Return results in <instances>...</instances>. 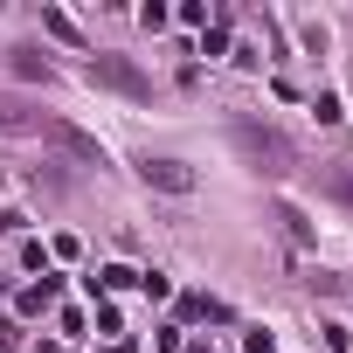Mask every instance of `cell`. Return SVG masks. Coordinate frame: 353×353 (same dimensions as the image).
Segmentation results:
<instances>
[{
	"label": "cell",
	"instance_id": "cell-1",
	"mask_svg": "<svg viewBox=\"0 0 353 353\" xmlns=\"http://www.w3.org/2000/svg\"><path fill=\"white\" fill-rule=\"evenodd\" d=\"M236 145L250 152V166H256V173H291V159H298V152H291V139H284L277 125H250V118L236 125Z\"/></svg>",
	"mask_w": 353,
	"mask_h": 353
},
{
	"label": "cell",
	"instance_id": "cell-2",
	"mask_svg": "<svg viewBox=\"0 0 353 353\" xmlns=\"http://www.w3.org/2000/svg\"><path fill=\"white\" fill-rule=\"evenodd\" d=\"M83 77L97 83V90H118V97H145L152 83H145V70L139 63H125V56H90L83 63Z\"/></svg>",
	"mask_w": 353,
	"mask_h": 353
},
{
	"label": "cell",
	"instance_id": "cell-3",
	"mask_svg": "<svg viewBox=\"0 0 353 353\" xmlns=\"http://www.w3.org/2000/svg\"><path fill=\"white\" fill-rule=\"evenodd\" d=\"M139 181L159 188V194H188V188H194V166H188V159H152V152H145V159H139Z\"/></svg>",
	"mask_w": 353,
	"mask_h": 353
},
{
	"label": "cell",
	"instance_id": "cell-4",
	"mask_svg": "<svg viewBox=\"0 0 353 353\" xmlns=\"http://www.w3.org/2000/svg\"><path fill=\"white\" fill-rule=\"evenodd\" d=\"M49 139H56V145H70V152H77V159H83V166H104V145H97V139H90V132H77V125H56V132H49Z\"/></svg>",
	"mask_w": 353,
	"mask_h": 353
},
{
	"label": "cell",
	"instance_id": "cell-5",
	"mask_svg": "<svg viewBox=\"0 0 353 353\" xmlns=\"http://www.w3.org/2000/svg\"><path fill=\"white\" fill-rule=\"evenodd\" d=\"M83 284H90V291H132V284H139V270H125V263H104V270H97V277H83Z\"/></svg>",
	"mask_w": 353,
	"mask_h": 353
},
{
	"label": "cell",
	"instance_id": "cell-6",
	"mask_svg": "<svg viewBox=\"0 0 353 353\" xmlns=\"http://www.w3.org/2000/svg\"><path fill=\"white\" fill-rule=\"evenodd\" d=\"M56 284H63V277H49V270H42V284H28V291H21V312H28V319H35V312H49V305H56Z\"/></svg>",
	"mask_w": 353,
	"mask_h": 353
},
{
	"label": "cell",
	"instance_id": "cell-7",
	"mask_svg": "<svg viewBox=\"0 0 353 353\" xmlns=\"http://www.w3.org/2000/svg\"><path fill=\"white\" fill-rule=\"evenodd\" d=\"M14 70H21V77H42V83H49V63H42L35 49H14Z\"/></svg>",
	"mask_w": 353,
	"mask_h": 353
},
{
	"label": "cell",
	"instance_id": "cell-8",
	"mask_svg": "<svg viewBox=\"0 0 353 353\" xmlns=\"http://www.w3.org/2000/svg\"><path fill=\"white\" fill-rule=\"evenodd\" d=\"M42 28H49V35H63V42H77V21H70V14H56V8L42 14Z\"/></svg>",
	"mask_w": 353,
	"mask_h": 353
},
{
	"label": "cell",
	"instance_id": "cell-9",
	"mask_svg": "<svg viewBox=\"0 0 353 353\" xmlns=\"http://www.w3.org/2000/svg\"><path fill=\"white\" fill-rule=\"evenodd\" d=\"M222 49H229V28H222V21H215V28H208V35H201V56H222Z\"/></svg>",
	"mask_w": 353,
	"mask_h": 353
},
{
	"label": "cell",
	"instance_id": "cell-10",
	"mask_svg": "<svg viewBox=\"0 0 353 353\" xmlns=\"http://www.w3.org/2000/svg\"><path fill=\"white\" fill-rule=\"evenodd\" d=\"M312 111H319V125H339V97H332V90H319V104H312Z\"/></svg>",
	"mask_w": 353,
	"mask_h": 353
},
{
	"label": "cell",
	"instance_id": "cell-11",
	"mask_svg": "<svg viewBox=\"0 0 353 353\" xmlns=\"http://www.w3.org/2000/svg\"><path fill=\"white\" fill-rule=\"evenodd\" d=\"M139 291H145V298H166V291H173V284H166V277H159V270H139Z\"/></svg>",
	"mask_w": 353,
	"mask_h": 353
},
{
	"label": "cell",
	"instance_id": "cell-12",
	"mask_svg": "<svg viewBox=\"0 0 353 353\" xmlns=\"http://www.w3.org/2000/svg\"><path fill=\"white\" fill-rule=\"evenodd\" d=\"M332 194H339V201H353V173H332Z\"/></svg>",
	"mask_w": 353,
	"mask_h": 353
},
{
	"label": "cell",
	"instance_id": "cell-13",
	"mask_svg": "<svg viewBox=\"0 0 353 353\" xmlns=\"http://www.w3.org/2000/svg\"><path fill=\"white\" fill-rule=\"evenodd\" d=\"M250 353H277V346H270V332H250Z\"/></svg>",
	"mask_w": 353,
	"mask_h": 353
},
{
	"label": "cell",
	"instance_id": "cell-14",
	"mask_svg": "<svg viewBox=\"0 0 353 353\" xmlns=\"http://www.w3.org/2000/svg\"><path fill=\"white\" fill-rule=\"evenodd\" d=\"M14 339H21V332H14V325H8V319H0V353H8V346H14Z\"/></svg>",
	"mask_w": 353,
	"mask_h": 353
},
{
	"label": "cell",
	"instance_id": "cell-15",
	"mask_svg": "<svg viewBox=\"0 0 353 353\" xmlns=\"http://www.w3.org/2000/svg\"><path fill=\"white\" fill-rule=\"evenodd\" d=\"M0 284H8V277H0Z\"/></svg>",
	"mask_w": 353,
	"mask_h": 353
}]
</instances>
